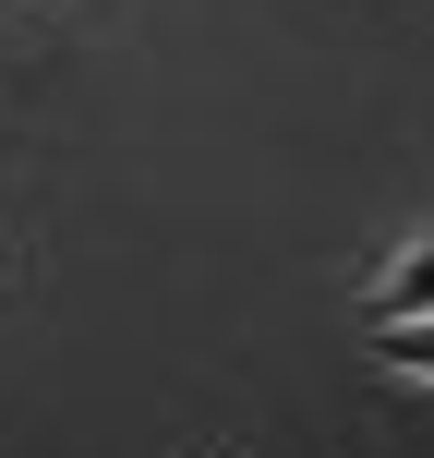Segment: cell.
<instances>
[{
	"mask_svg": "<svg viewBox=\"0 0 434 458\" xmlns=\"http://www.w3.org/2000/svg\"><path fill=\"white\" fill-rule=\"evenodd\" d=\"M398 314H434V229H411V242L362 277V326H398Z\"/></svg>",
	"mask_w": 434,
	"mask_h": 458,
	"instance_id": "obj_1",
	"label": "cell"
},
{
	"mask_svg": "<svg viewBox=\"0 0 434 458\" xmlns=\"http://www.w3.org/2000/svg\"><path fill=\"white\" fill-rule=\"evenodd\" d=\"M362 350L398 374V386H434V314H398V326H362Z\"/></svg>",
	"mask_w": 434,
	"mask_h": 458,
	"instance_id": "obj_2",
	"label": "cell"
}]
</instances>
